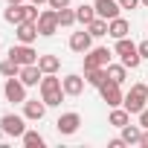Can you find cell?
Returning a JSON list of instances; mask_svg holds the SVG:
<instances>
[{
    "label": "cell",
    "mask_w": 148,
    "mask_h": 148,
    "mask_svg": "<svg viewBox=\"0 0 148 148\" xmlns=\"http://www.w3.org/2000/svg\"><path fill=\"white\" fill-rule=\"evenodd\" d=\"M41 99L47 102V108H58L61 102H64V84H61V79H58V73H44V79H41Z\"/></svg>",
    "instance_id": "cell-1"
},
{
    "label": "cell",
    "mask_w": 148,
    "mask_h": 148,
    "mask_svg": "<svg viewBox=\"0 0 148 148\" xmlns=\"http://www.w3.org/2000/svg\"><path fill=\"white\" fill-rule=\"evenodd\" d=\"M113 55H119V61H122L128 70H136V67L142 64L139 47H136L134 41H128V38H119V41H116V47H113Z\"/></svg>",
    "instance_id": "cell-2"
},
{
    "label": "cell",
    "mask_w": 148,
    "mask_h": 148,
    "mask_svg": "<svg viewBox=\"0 0 148 148\" xmlns=\"http://www.w3.org/2000/svg\"><path fill=\"white\" fill-rule=\"evenodd\" d=\"M122 105H125L128 113H136V116H139V113L148 108V84H134V87L125 93V102H122Z\"/></svg>",
    "instance_id": "cell-3"
},
{
    "label": "cell",
    "mask_w": 148,
    "mask_h": 148,
    "mask_svg": "<svg viewBox=\"0 0 148 148\" xmlns=\"http://www.w3.org/2000/svg\"><path fill=\"white\" fill-rule=\"evenodd\" d=\"M26 116H18V113H3V116H0V131H3L6 136H23L26 134Z\"/></svg>",
    "instance_id": "cell-4"
},
{
    "label": "cell",
    "mask_w": 148,
    "mask_h": 148,
    "mask_svg": "<svg viewBox=\"0 0 148 148\" xmlns=\"http://www.w3.org/2000/svg\"><path fill=\"white\" fill-rule=\"evenodd\" d=\"M58 29H61V23H58V9H44V12L38 15V32H41L44 38H52Z\"/></svg>",
    "instance_id": "cell-5"
},
{
    "label": "cell",
    "mask_w": 148,
    "mask_h": 148,
    "mask_svg": "<svg viewBox=\"0 0 148 148\" xmlns=\"http://www.w3.org/2000/svg\"><path fill=\"white\" fill-rule=\"evenodd\" d=\"M110 49L108 47H90L84 52V70H96V67H108L110 64Z\"/></svg>",
    "instance_id": "cell-6"
},
{
    "label": "cell",
    "mask_w": 148,
    "mask_h": 148,
    "mask_svg": "<svg viewBox=\"0 0 148 148\" xmlns=\"http://www.w3.org/2000/svg\"><path fill=\"white\" fill-rule=\"evenodd\" d=\"M3 96H6V102H12V105H23V102H26V84H23L18 76H12V79H6V84H3Z\"/></svg>",
    "instance_id": "cell-7"
},
{
    "label": "cell",
    "mask_w": 148,
    "mask_h": 148,
    "mask_svg": "<svg viewBox=\"0 0 148 148\" xmlns=\"http://www.w3.org/2000/svg\"><path fill=\"white\" fill-rule=\"evenodd\" d=\"M82 128V116L76 113V110H67V113H61L58 119H55V131L61 134V136H73Z\"/></svg>",
    "instance_id": "cell-8"
},
{
    "label": "cell",
    "mask_w": 148,
    "mask_h": 148,
    "mask_svg": "<svg viewBox=\"0 0 148 148\" xmlns=\"http://www.w3.org/2000/svg\"><path fill=\"white\" fill-rule=\"evenodd\" d=\"M99 96H102V102H108V108H119V105L125 102L122 84H116V82H110V79L99 87Z\"/></svg>",
    "instance_id": "cell-9"
},
{
    "label": "cell",
    "mask_w": 148,
    "mask_h": 148,
    "mask_svg": "<svg viewBox=\"0 0 148 148\" xmlns=\"http://www.w3.org/2000/svg\"><path fill=\"white\" fill-rule=\"evenodd\" d=\"M9 58H15L21 67L38 64V52L32 49V44H18V47H12V49H9Z\"/></svg>",
    "instance_id": "cell-10"
},
{
    "label": "cell",
    "mask_w": 148,
    "mask_h": 148,
    "mask_svg": "<svg viewBox=\"0 0 148 148\" xmlns=\"http://www.w3.org/2000/svg\"><path fill=\"white\" fill-rule=\"evenodd\" d=\"M3 21H6V23H12V26H18V23L29 21V3H9V9L3 12Z\"/></svg>",
    "instance_id": "cell-11"
},
{
    "label": "cell",
    "mask_w": 148,
    "mask_h": 148,
    "mask_svg": "<svg viewBox=\"0 0 148 148\" xmlns=\"http://www.w3.org/2000/svg\"><path fill=\"white\" fill-rule=\"evenodd\" d=\"M15 35H18V41L21 44H35L38 41V21H23V23H18L15 26Z\"/></svg>",
    "instance_id": "cell-12"
},
{
    "label": "cell",
    "mask_w": 148,
    "mask_h": 148,
    "mask_svg": "<svg viewBox=\"0 0 148 148\" xmlns=\"http://www.w3.org/2000/svg\"><path fill=\"white\" fill-rule=\"evenodd\" d=\"M90 47H93V35L87 32V26H84L82 32H73V35H70V49H73V52L84 55V52H87Z\"/></svg>",
    "instance_id": "cell-13"
},
{
    "label": "cell",
    "mask_w": 148,
    "mask_h": 148,
    "mask_svg": "<svg viewBox=\"0 0 148 148\" xmlns=\"http://www.w3.org/2000/svg\"><path fill=\"white\" fill-rule=\"evenodd\" d=\"M61 84H64V93H67V96H82V93H84L87 79H84V76H79V73H70V76H64V79H61Z\"/></svg>",
    "instance_id": "cell-14"
},
{
    "label": "cell",
    "mask_w": 148,
    "mask_h": 148,
    "mask_svg": "<svg viewBox=\"0 0 148 148\" xmlns=\"http://www.w3.org/2000/svg\"><path fill=\"white\" fill-rule=\"evenodd\" d=\"M23 116H26L29 122H41V119L47 116V102H44V99H41V102H38V99H26V102H23Z\"/></svg>",
    "instance_id": "cell-15"
},
{
    "label": "cell",
    "mask_w": 148,
    "mask_h": 148,
    "mask_svg": "<svg viewBox=\"0 0 148 148\" xmlns=\"http://www.w3.org/2000/svg\"><path fill=\"white\" fill-rule=\"evenodd\" d=\"M96 18H105V21H113V18H119V12H122V6H119V0H96Z\"/></svg>",
    "instance_id": "cell-16"
},
{
    "label": "cell",
    "mask_w": 148,
    "mask_h": 148,
    "mask_svg": "<svg viewBox=\"0 0 148 148\" xmlns=\"http://www.w3.org/2000/svg\"><path fill=\"white\" fill-rule=\"evenodd\" d=\"M18 79H21V82H23L26 87H35V84H41L44 73H41V67H38V64H26V67H21Z\"/></svg>",
    "instance_id": "cell-17"
},
{
    "label": "cell",
    "mask_w": 148,
    "mask_h": 148,
    "mask_svg": "<svg viewBox=\"0 0 148 148\" xmlns=\"http://www.w3.org/2000/svg\"><path fill=\"white\" fill-rule=\"evenodd\" d=\"M108 35L113 38V41H119V38H128L131 35V23L119 15V18H113V21H108Z\"/></svg>",
    "instance_id": "cell-18"
},
{
    "label": "cell",
    "mask_w": 148,
    "mask_h": 148,
    "mask_svg": "<svg viewBox=\"0 0 148 148\" xmlns=\"http://www.w3.org/2000/svg\"><path fill=\"white\" fill-rule=\"evenodd\" d=\"M122 131V139H125V145H139V139H142V125H125V128H119Z\"/></svg>",
    "instance_id": "cell-19"
},
{
    "label": "cell",
    "mask_w": 148,
    "mask_h": 148,
    "mask_svg": "<svg viewBox=\"0 0 148 148\" xmlns=\"http://www.w3.org/2000/svg\"><path fill=\"white\" fill-rule=\"evenodd\" d=\"M84 79H87V84H90V87H102V84L108 82V70H105V67L84 70Z\"/></svg>",
    "instance_id": "cell-20"
},
{
    "label": "cell",
    "mask_w": 148,
    "mask_h": 148,
    "mask_svg": "<svg viewBox=\"0 0 148 148\" xmlns=\"http://www.w3.org/2000/svg\"><path fill=\"white\" fill-rule=\"evenodd\" d=\"M38 67H41V73H58L61 58L58 55H38Z\"/></svg>",
    "instance_id": "cell-21"
},
{
    "label": "cell",
    "mask_w": 148,
    "mask_h": 148,
    "mask_svg": "<svg viewBox=\"0 0 148 148\" xmlns=\"http://www.w3.org/2000/svg\"><path fill=\"white\" fill-rule=\"evenodd\" d=\"M108 122H110L113 128H125V125L131 122V113L125 110V105H122V108H113V110H110V116H108Z\"/></svg>",
    "instance_id": "cell-22"
},
{
    "label": "cell",
    "mask_w": 148,
    "mask_h": 148,
    "mask_svg": "<svg viewBox=\"0 0 148 148\" xmlns=\"http://www.w3.org/2000/svg\"><path fill=\"white\" fill-rule=\"evenodd\" d=\"M105 70H108V79H110V82H116V84H122V82L128 79V67H125L122 61H119V64H108Z\"/></svg>",
    "instance_id": "cell-23"
},
{
    "label": "cell",
    "mask_w": 148,
    "mask_h": 148,
    "mask_svg": "<svg viewBox=\"0 0 148 148\" xmlns=\"http://www.w3.org/2000/svg\"><path fill=\"white\" fill-rule=\"evenodd\" d=\"M21 142H23V148H44V145H47V139H44L38 131H29V128H26V134L21 136Z\"/></svg>",
    "instance_id": "cell-24"
},
{
    "label": "cell",
    "mask_w": 148,
    "mask_h": 148,
    "mask_svg": "<svg viewBox=\"0 0 148 148\" xmlns=\"http://www.w3.org/2000/svg\"><path fill=\"white\" fill-rule=\"evenodd\" d=\"M18 73H21V64L15 58H3L0 61V76L3 79H12V76H18Z\"/></svg>",
    "instance_id": "cell-25"
},
{
    "label": "cell",
    "mask_w": 148,
    "mask_h": 148,
    "mask_svg": "<svg viewBox=\"0 0 148 148\" xmlns=\"http://www.w3.org/2000/svg\"><path fill=\"white\" fill-rule=\"evenodd\" d=\"M76 21L79 23H90V21H96V6H87V3H82L79 9H76Z\"/></svg>",
    "instance_id": "cell-26"
},
{
    "label": "cell",
    "mask_w": 148,
    "mask_h": 148,
    "mask_svg": "<svg viewBox=\"0 0 148 148\" xmlns=\"http://www.w3.org/2000/svg\"><path fill=\"white\" fill-rule=\"evenodd\" d=\"M87 32H90L93 38H102V35H108V21H105V18H96V21H90V23H87Z\"/></svg>",
    "instance_id": "cell-27"
},
{
    "label": "cell",
    "mask_w": 148,
    "mask_h": 148,
    "mask_svg": "<svg viewBox=\"0 0 148 148\" xmlns=\"http://www.w3.org/2000/svg\"><path fill=\"white\" fill-rule=\"evenodd\" d=\"M58 23H61L64 29L73 26V23H79V21H76V9H70V6H67V9H58Z\"/></svg>",
    "instance_id": "cell-28"
},
{
    "label": "cell",
    "mask_w": 148,
    "mask_h": 148,
    "mask_svg": "<svg viewBox=\"0 0 148 148\" xmlns=\"http://www.w3.org/2000/svg\"><path fill=\"white\" fill-rule=\"evenodd\" d=\"M47 6H49V9H67L70 0H47Z\"/></svg>",
    "instance_id": "cell-29"
},
{
    "label": "cell",
    "mask_w": 148,
    "mask_h": 148,
    "mask_svg": "<svg viewBox=\"0 0 148 148\" xmlns=\"http://www.w3.org/2000/svg\"><path fill=\"white\" fill-rule=\"evenodd\" d=\"M119 6H122V9H136V6H142V3H139V0H119Z\"/></svg>",
    "instance_id": "cell-30"
},
{
    "label": "cell",
    "mask_w": 148,
    "mask_h": 148,
    "mask_svg": "<svg viewBox=\"0 0 148 148\" xmlns=\"http://www.w3.org/2000/svg\"><path fill=\"white\" fill-rule=\"evenodd\" d=\"M108 148H125V139H122V136H116V139H110V142H108Z\"/></svg>",
    "instance_id": "cell-31"
},
{
    "label": "cell",
    "mask_w": 148,
    "mask_h": 148,
    "mask_svg": "<svg viewBox=\"0 0 148 148\" xmlns=\"http://www.w3.org/2000/svg\"><path fill=\"white\" fill-rule=\"evenodd\" d=\"M136 47H139V55L148 58V41H142V44H136Z\"/></svg>",
    "instance_id": "cell-32"
},
{
    "label": "cell",
    "mask_w": 148,
    "mask_h": 148,
    "mask_svg": "<svg viewBox=\"0 0 148 148\" xmlns=\"http://www.w3.org/2000/svg\"><path fill=\"white\" fill-rule=\"evenodd\" d=\"M139 125H142V128H148V108L139 113Z\"/></svg>",
    "instance_id": "cell-33"
},
{
    "label": "cell",
    "mask_w": 148,
    "mask_h": 148,
    "mask_svg": "<svg viewBox=\"0 0 148 148\" xmlns=\"http://www.w3.org/2000/svg\"><path fill=\"white\" fill-rule=\"evenodd\" d=\"M139 145H142V148H148V128H142V139H139Z\"/></svg>",
    "instance_id": "cell-34"
},
{
    "label": "cell",
    "mask_w": 148,
    "mask_h": 148,
    "mask_svg": "<svg viewBox=\"0 0 148 148\" xmlns=\"http://www.w3.org/2000/svg\"><path fill=\"white\" fill-rule=\"evenodd\" d=\"M6 3H26V0H6Z\"/></svg>",
    "instance_id": "cell-35"
},
{
    "label": "cell",
    "mask_w": 148,
    "mask_h": 148,
    "mask_svg": "<svg viewBox=\"0 0 148 148\" xmlns=\"http://www.w3.org/2000/svg\"><path fill=\"white\" fill-rule=\"evenodd\" d=\"M32 3H38V6H41V3H47V0H32Z\"/></svg>",
    "instance_id": "cell-36"
},
{
    "label": "cell",
    "mask_w": 148,
    "mask_h": 148,
    "mask_svg": "<svg viewBox=\"0 0 148 148\" xmlns=\"http://www.w3.org/2000/svg\"><path fill=\"white\" fill-rule=\"evenodd\" d=\"M139 3H142V6H145V9H148V0H139Z\"/></svg>",
    "instance_id": "cell-37"
}]
</instances>
